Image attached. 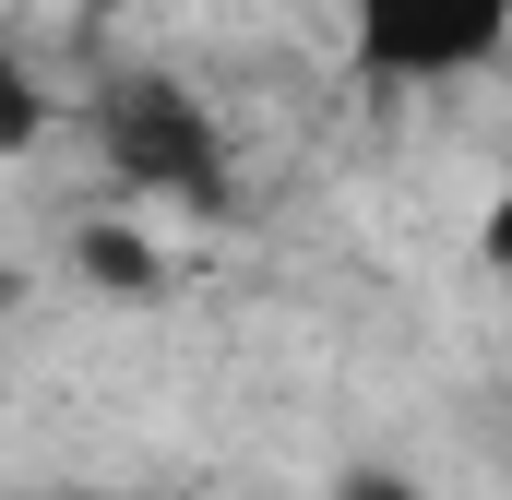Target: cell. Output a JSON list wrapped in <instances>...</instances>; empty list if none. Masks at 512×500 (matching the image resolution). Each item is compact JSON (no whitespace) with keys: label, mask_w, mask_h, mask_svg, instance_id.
<instances>
[{"label":"cell","mask_w":512,"mask_h":500,"mask_svg":"<svg viewBox=\"0 0 512 500\" xmlns=\"http://www.w3.org/2000/svg\"><path fill=\"white\" fill-rule=\"evenodd\" d=\"M96 155L120 167L131 191H155V203H191V215H227V131L215 108L179 84V72H108L96 84Z\"/></svg>","instance_id":"obj_1"},{"label":"cell","mask_w":512,"mask_h":500,"mask_svg":"<svg viewBox=\"0 0 512 500\" xmlns=\"http://www.w3.org/2000/svg\"><path fill=\"white\" fill-rule=\"evenodd\" d=\"M346 24L382 84H453V72L501 60L512 0H346Z\"/></svg>","instance_id":"obj_2"},{"label":"cell","mask_w":512,"mask_h":500,"mask_svg":"<svg viewBox=\"0 0 512 500\" xmlns=\"http://www.w3.org/2000/svg\"><path fill=\"white\" fill-rule=\"evenodd\" d=\"M36 131H48V96H36V72H24V60L0 48V155H24Z\"/></svg>","instance_id":"obj_3"},{"label":"cell","mask_w":512,"mask_h":500,"mask_svg":"<svg viewBox=\"0 0 512 500\" xmlns=\"http://www.w3.org/2000/svg\"><path fill=\"white\" fill-rule=\"evenodd\" d=\"M84 274H108V286H155V262H143L131 227H96V239H84Z\"/></svg>","instance_id":"obj_4"},{"label":"cell","mask_w":512,"mask_h":500,"mask_svg":"<svg viewBox=\"0 0 512 500\" xmlns=\"http://www.w3.org/2000/svg\"><path fill=\"white\" fill-rule=\"evenodd\" d=\"M334 500H417V477H393V465H346V489Z\"/></svg>","instance_id":"obj_5"},{"label":"cell","mask_w":512,"mask_h":500,"mask_svg":"<svg viewBox=\"0 0 512 500\" xmlns=\"http://www.w3.org/2000/svg\"><path fill=\"white\" fill-rule=\"evenodd\" d=\"M489 262H512V203H501V215H489Z\"/></svg>","instance_id":"obj_6"},{"label":"cell","mask_w":512,"mask_h":500,"mask_svg":"<svg viewBox=\"0 0 512 500\" xmlns=\"http://www.w3.org/2000/svg\"><path fill=\"white\" fill-rule=\"evenodd\" d=\"M72 500H143V489H72Z\"/></svg>","instance_id":"obj_7"}]
</instances>
